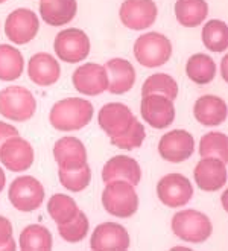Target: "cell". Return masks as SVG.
Segmentation results:
<instances>
[{"label": "cell", "instance_id": "obj_37", "mask_svg": "<svg viewBox=\"0 0 228 251\" xmlns=\"http://www.w3.org/2000/svg\"><path fill=\"white\" fill-rule=\"evenodd\" d=\"M222 78L224 81H228V55L222 58Z\"/></svg>", "mask_w": 228, "mask_h": 251}, {"label": "cell", "instance_id": "obj_10", "mask_svg": "<svg viewBox=\"0 0 228 251\" xmlns=\"http://www.w3.org/2000/svg\"><path fill=\"white\" fill-rule=\"evenodd\" d=\"M157 5L154 0H125L120 6V20L132 31H142L157 20Z\"/></svg>", "mask_w": 228, "mask_h": 251}, {"label": "cell", "instance_id": "obj_11", "mask_svg": "<svg viewBox=\"0 0 228 251\" xmlns=\"http://www.w3.org/2000/svg\"><path fill=\"white\" fill-rule=\"evenodd\" d=\"M0 161L11 172H25L34 163V148L19 136L9 137L0 148Z\"/></svg>", "mask_w": 228, "mask_h": 251}, {"label": "cell", "instance_id": "obj_6", "mask_svg": "<svg viewBox=\"0 0 228 251\" xmlns=\"http://www.w3.org/2000/svg\"><path fill=\"white\" fill-rule=\"evenodd\" d=\"M8 197L17 210L34 212L41 207L44 201V187L34 176L23 175L11 183Z\"/></svg>", "mask_w": 228, "mask_h": 251}, {"label": "cell", "instance_id": "obj_35", "mask_svg": "<svg viewBox=\"0 0 228 251\" xmlns=\"http://www.w3.org/2000/svg\"><path fill=\"white\" fill-rule=\"evenodd\" d=\"M17 248L12 239V224L5 216H0V250L14 251Z\"/></svg>", "mask_w": 228, "mask_h": 251}, {"label": "cell", "instance_id": "obj_39", "mask_svg": "<svg viewBox=\"0 0 228 251\" xmlns=\"http://www.w3.org/2000/svg\"><path fill=\"white\" fill-rule=\"evenodd\" d=\"M227 195H228V192L225 190L224 194H222V201H224V209L225 210H228V207H227Z\"/></svg>", "mask_w": 228, "mask_h": 251}, {"label": "cell", "instance_id": "obj_32", "mask_svg": "<svg viewBox=\"0 0 228 251\" xmlns=\"http://www.w3.org/2000/svg\"><path fill=\"white\" fill-rule=\"evenodd\" d=\"M58 176L63 187H66L67 190L81 192L91 181V169L87 163L79 169H61L59 168Z\"/></svg>", "mask_w": 228, "mask_h": 251}, {"label": "cell", "instance_id": "obj_38", "mask_svg": "<svg viewBox=\"0 0 228 251\" xmlns=\"http://www.w3.org/2000/svg\"><path fill=\"white\" fill-rule=\"evenodd\" d=\"M5 183H6V176H5V172L2 171V168H0V192L3 190Z\"/></svg>", "mask_w": 228, "mask_h": 251}, {"label": "cell", "instance_id": "obj_33", "mask_svg": "<svg viewBox=\"0 0 228 251\" xmlns=\"http://www.w3.org/2000/svg\"><path fill=\"white\" fill-rule=\"evenodd\" d=\"M90 224H88V218L85 216L84 212H78L72 221L66 224H59L58 226V233L64 241H67L69 244H76L82 241L87 233H88Z\"/></svg>", "mask_w": 228, "mask_h": 251}, {"label": "cell", "instance_id": "obj_34", "mask_svg": "<svg viewBox=\"0 0 228 251\" xmlns=\"http://www.w3.org/2000/svg\"><path fill=\"white\" fill-rule=\"evenodd\" d=\"M145 137H146L145 126L137 119H134L131 126L124 132V134L111 139V143L114 146L120 148V150L129 151V150H135V148L142 146V143L145 142Z\"/></svg>", "mask_w": 228, "mask_h": 251}, {"label": "cell", "instance_id": "obj_36", "mask_svg": "<svg viewBox=\"0 0 228 251\" xmlns=\"http://www.w3.org/2000/svg\"><path fill=\"white\" fill-rule=\"evenodd\" d=\"M19 136V131L15 126L6 124V122H0V148L5 143V140H8L9 137Z\"/></svg>", "mask_w": 228, "mask_h": 251}, {"label": "cell", "instance_id": "obj_29", "mask_svg": "<svg viewBox=\"0 0 228 251\" xmlns=\"http://www.w3.org/2000/svg\"><path fill=\"white\" fill-rule=\"evenodd\" d=\"M48 212L51 218L59 226V224H66L69 221H72L78 215L79 209H78V204L75 202L72 197L56 194L48 202Z\"/></svg>", "mask_w": 228, "mask_h": 251}, {"label": "cell", "instance_id": "obj_18", "mask_svg": "<svg viewBox=\"0 0 228 251\" xmlns=\"http://www.w3.org/2000/svg\"><path fill=\"white\" fill-rule=\"evenodd\" d=\"M53 157L61 169H79L87 163V150L79 139L67 136L55 143Z\"/></svg>", "mask_w": 228, "mask_h": 251}, {"label": "cell", "instance_id": "obj_15", "mask_svg": "<svg viewBox=\"0 0 228 251\" xmlns=\"http://www.w3.org/2000/svg\"><path fill=\"white\" fill-rule=\"evenodd\" d=\"M131 247L129 234L116 223H103L98 226L90 241V248L93 251H127Z\"/></svg>", "mask_w": 228, "mask_h": 251}, {"label": "cell", "instance_id": "obj_28", "mask_svg": "<svg viewBox=\"0 0 228 251\" xmlns=\"http://www.w3.org/2000/svg\"><path fill=\"white\" fill-rule=\"evenodd\" d=\"M203 43L211 52H225L228 49V26L222 20H210L203 27Z\"/></svg>", "mask_w": 228, "mask_h": 251}, {"label": "cell", "instance_id": "obj_40", "mask_svg": "<svg viewBox=\"0 0 228 251\" xmlns=\"http://www.w3.org/2000/svg\"><path fill=\"white\" fill-rule=\"evenodd\" d=\"M6 2V0H0V5H2V3H5Z\"/></svg>", "mask_w": 228, "mask_h": 251}, {"label": "cell", "instance_id": "obj_13", "mask_svg": "<svg viewBox=\"0 0 228 251\" xmlns=\"http://www.w3.org/2000/svg\"><path fill=\"white\" fill-rule=\"evenodd\" d=\"M195 151V139L184 129H174L160 139L158 152L171 163H182L192 157Z\"/></svg>", "mask_w": 228, "mask_h": 251}, {"label": "cell", "instance_id": "obj_3", "mask_svg": "<svg viewBox=\"0 0 228 251\" xmlns=\"http://www.w3.org/2000/svg\"><path fill=\"white\" fill-rule=\"evenodd\" d=\"M37 100L27 88L11 85L0 92V114L12 122H26L35 114Z\"/></svg>", "mask_w": 228, "mask_h": 251}, {"label": "cell", "instance_id": "obj_14", "mask_svg": "<svg viewBox=\"0 0 228 251\" xmlns=\"http://www.w3.org/2000/svg\"><path fill=\"white\" fill-rule=\"evenodd\" d=\"M73 85L81 95L98 96L108 90V75L103 66L96 63L82 64L73 72Z\"/></svg>", "mask_w": 228, "mask_h": 251}, {"label": "cell", "instance_id": "obj_8", "mask_svg": "<svg viewBox=\"0 0 228 251\" xmlns=\"http://www.w3.org/2000/svg\"><path fill=\"white\" fill-rule=\"evenodd\" d=\"M157 195L166 207H184L193 197V186L184 175L167 174L157 184Z\"/></svg>", "mask_w": 228, "mask_h": 251}, {"label": "cell", "instance_id": "obj_17", "mask_svg": "<svg viewBox=\"0 0 228 251\" xmlns=\"http://www.w3.org/2000/svg\"><path fill=\"white\" fill-rule=\"evenodd\" d=\"M195 183L204 192H216L227 183V165L218 158H203L193 171Z\"/></svg>", "mask_w": 228, "mask_h": 251}, {"label": "cell", "instance_id": "obj_25", "mask_svg": "<svg viewBox=\"0 0 228 251\" xmlns=\"http://www.w3.org/2000/svg\"><path fill=\"white\" fill-rule=\"evenodd\" d=\"M186 73L190 81L198 85L210 84L216 76V64L205 53H195L186 64Z\"/></svg>", "mask_w": 228, "mask_h": 251}, {"label": "cell", "instance_id": "obj_4", "mask_svg": "<svg viewBox=\"0 0 228 251\" xmlns=\"http://www.w3.org/2000/svg\"><path fill=\"white\" fill-rule=\"evenodd\" d=\"M172 231L181 241L190 244H201L207 241L213 226L207 215L200 210H181L172 218Z\"/></svg>", "mask_w": 228, "mask_h": 251}, {"label": "cell", "instance_id": "obj_7", "mask_svg": "<svg viewBox=\"0 0 228 251\" xmlns=\"http://www.w3.org/2000/svg\"><path fill=\"white\" fill-rule=\"evenodd\" d=\"M53 49L61 61L76 64L84 61L90 53V40L87 34L78 27L61 31L53 43Z\"/></svg>", "mask_w": 228, "mask_h": 251}, {"label": "cell", "instance_id": "obj_24", "mask_svg": "<svg viewBox=\"0 0 228 251\" xmlns=\"http://www.w3.org/2000/svg\"><path fill=\"white\" fill-rule=\"evenodd\" d=\"M208 16V5L205 0H177L175 17L184 27H196L203 25Z\"/></svg>", "mask_w": 228, "mask_h": 251}, {"label": "cell", "instance_id": "obj_20", "mask_svg": "<svg viewBox=\"0 0 228 251\" xmlns=\"http://www.w3.org/2000/svg\"><path fill=\"white\" fill-rule=\"evenodd\" d=\"M102 180L110 183L114 180H124L137 186L142 180V169L139 163L127 155H117L110 158L102 169Z\"/></svg>", "mask_w": 228, "mask_h": 251}, {"label": "cell", "instance_id": "obj_26", "mask_svg": "<svg viewBox=\"0 0 228 251\" xmlns=\"http://www.w3.org/2000/svg\"><path fill=\"white\" fill-rule=\"evenodd\" d=\"M19 244L22 251H51L53 241L51 231L44 226L32 224L20 233Z\"/></svg>", "mask_w": 228, "mask_h": 251}, {"label": "cell", "instance_id": "obj_5", "mask_svg": "<svg viewBox=\"0 0 228 251\" xmlns=\"http://www.w3.org/2000/svg\"><path fill=\"white\" fill-rule=\"evenodd\" d=\"M172 55L171 40L158 32H148L137 38L134 44V56L145 67H160L169 61Z\"/></svg>", "mask_w": 228, "mask_h": 251}, {"label": "cell", "instance_id": "obj_21", "mask_svg": "<svg viewBox=\"0 0 228 251\" xmlns=\"http://www.w3.org/2000/svg\"><path fill=\"white\" fill-rule=\"evenodd\" d=\"M106 75H108V92L113 95H124L129 92L135 82V70L134 66L124 60V58H114L105 66Z\"/></svg>", "mask_w": 228, "mask_h": 251}, {"label": "cell", "instance_id": "obj_22", "mask_svg": "<svg viewBox=\"0 0 228 251\" xmlns=\"http://www.w3.org/2000/svg\"><path fill=\"white\" fill-rule=\"evenodd\" d=\"M195 119L205 126H218L225 122L228 108L225 100L219 96L205 95L200 98L193 105Z\"/></svg>", "mask_w": 228, "mask_h": 251}, {"label": "cell", "instance_id": "obj_9", "mask_svg": "<svg viewBox=\"0 0 228 251\" xmlns=\"http://www.w3.org/2000/svg\"><path fill=\"white\" fill-rule=\"evenodd\" d=\"M40 22L34 11L20 8L12 11L5 22V34L15 44H26L32 41L38 32Z\"/></svg>", "mask_w": 228, "mask_h": 251}, {"label": "cell", "instance_id": "obj_12", "mask_svg": "<svg viewBox=\"0 0 228 251\" xmlns=\"http://www.w3.org/2000/svg\"><path fill=\"white\" fill-rule=\"evenodd\" d=\"M140 113L148 125L155 129H163L175 119L174 100L163 95H146L142 98Z\"/></svg>", "mask_w": 228, "mask_h": 251}, {"label": "cell", "instance_id": "obj_19", "mask_svg": "<svg viewBox=\"0 0 228 251\" xmlns=\"http://www.w3.org/2000/svg\"><path fill=\"white\" fill-rule=\"evenodd\" d=\"M27 75H29V79L35 85L49 87V85H53L59 79L61 67H59V63L56 61V58H53L51 53L40 52V53H35L29 60Z\"/></svg>", "mask_w": 228, "mask_h": 251}, {"label": "cell", "instance_id": "obj_1", "mask_svg": "<svg viewBox=\"0 0 228 251\" xmlns=\"http://www.w3.org/2000/svg\"><path fill=\"white\" fill-rule=\"evenodd\" d=\"M93 119V105L87 99L67 98L58 100L52 107L49 121L58 131H78L87 126Z\"/></svg>", "mask_w": 228, "mask_h": 251}, {"label": "cell", "instance_id": "obj_16", "mask_svg": "<svg viewBox=\"0 0 228 251\" xmlns=\"http://www.w3.org/2000/svg\"><path fill=\"white\" fill-rule=\"evenodd\" d=\"M99 125L110 139L119 137L131 126L135 119L132 111L120 102H110L105 104L99 111Z\"/></svg>", "mask_w": 228, "mask_h": 251}, {"label": "cell", "instance_id": "obj_2", "mask_svg": "<svg viewBox=\"0 0 228 251\" xmlns=\"http://www.w3.org/2000/svg\"><path fill=\"white\" fill-rule=\"evenodd\" d=\"M102 205L117 218H129L139 209V197L134 186L124 180L106 183L102 192Z\"/></svg>", "mask_w": 228, "mask_h": 251}, {"label": "cell", "instance_id": "obj_30", "mask_svg": "<svg viewBox=\"0 0 228 251\" xmlns=\"http://www.w3.org/2000/svg\"><path fill=\"white\" fill-rule=\"evenodd\" d=\"M200 154L203 158H218L228 163V139L224 132H207L200 142Z\"/></svg>", "mask_w": 228, "mask_h": 251}, {"label": "cell", "instance_id": "obj_23", "mask_svg": "<svg viewBox=\"0 0 228 251\" xmlns=\"http://www.w3.org/2000/svg\"><path fill=\"white\" fill-rule=\"evenodd\" d=\"M78 11L76 0H41L40 16L51 26H63L70 23Z\"/></svg>", "mask_w": 228, "mask_h": 251}, {"label": "cell", "instance_id": "obj_31", "mask_svg": "<svg viewBox=\"0 0 228 251\" xmlns=\"http://www.w3.org/2000/svg\"><path fill=\"white\" fill-rule=\"evenodd\" d=\"M146 95H163L171 100H175L178 98V84L166 73H155L149 76L142 87V96Z\"/></svg>", "mask_w": 228, "mask_h": 251}, {"label": "cell", "instance_id": "obj_27", "mask_svg": "<svg viewBox=\"0 0 228 251\" xmlns=\"http://www.w3.org/2000/svg\"><path fill=\"white\" fill-rule=\"evenodd\" d=\"M25 69L23 55L19 49L0 44V81H15Z\"/></svg>", "mask_w": 228, "mask_h": 251}]
</instances>
